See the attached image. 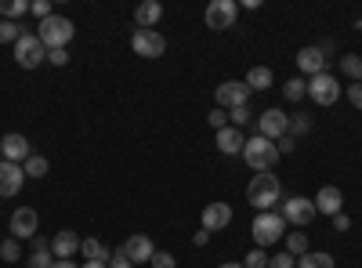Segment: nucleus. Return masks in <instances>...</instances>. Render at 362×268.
<instances>
[{
  "label": "nucleus",
  "mask_w": 362,
  "mask_h": 268,
  "mask_svg": "<svg viewBox=\"0 0 362 268\" xmlns=\"http://www.w3.org/2000/svg\"><path fill=\"white\" fill-rule=\"evenodd\" d=\"M247 199L257 206V214L261 211H272L276 203H283V185H279V177L276 174H254V182H250V189H247Z\"/></svg>",
  "instance_id": "1"
},
{
  "label": "nucleus",
  "mask_w": 362,
  "mask_h": 268,
  "mask_svg": "<svg viewBox=\"0 0 362 268\" xmlns=\"http://www.w3.org/2000/svg\"><path fill=\"white\" fill-rule=\"evenodd\" d=\"M243 160H247L250 170L268 174L272 167L279 163V148H276V141H268V138L254 134V138H247V145H243Z\"/></svg>",
  "instance_id": "2"
},
{
  "label": "nucleus",
  "mask_w": 362,
  "mask_h": 268,
  "mask_svg": "<svg viewBox=\"0 0 362 268\" xmlns=\"http://www.w3.org/2000/svg\"><path fill=\"white\" fill-rule=\"evenodd\" d=\"M73 22L66 18V15H51V18H44L40 25H37V37H40V44L47 47V51H58V47H69V40H73Z\"/></svg>",
  "instance_id": "3"
},
{
  "label": "nucleus",
  "mask_w": 362,
  "mask_h": 268,
  "mask_svg": "<svg viewBox=\"0 0 362 268\" xmlns=\"http://www.w3.org/2000/svg\"><path fill=\"white\" fill-rule=\"evenodd\" d=\"M283 232H286V218L276 214V211H261V214L254 218V243H257L261 250L272 247V243H279Z\"/></svg>",
  "instance_id": "4"
},
{
  "label": "nucleus",
  "mask_w": 362,
  "mask_h": 268,
  "mask_svg": "<svg viewBox=\"0 0 362 268\" xmlns=\"http://www.w3.org/2000/svg\"><path fill=\"white\" fill-rule=\"evenodd\" d=\"M15 62H18L22 69H37L40 62H47V47L40 44L37 33H25V37L15 44Z\"/></svg>",
  "instance_id": "5"
},
{
  "label": "nucleus",
  "mask_w": 362,
  "mask_h": 268,
  "mask_svg": "<svg viewBox=\"0 0 362 268\" xmlns=\"http://www.w3.org/2000/svg\"><path fill=\"white\" fill-rule=\"evenodd\" d=\"M283 218H286V225H312L315 221V203L308 199V196H290V199H283V211H279Z\"/></svg>",
  "instance_id": "6"
},
{
  "label": "nucleus",
  "mask_w": 362,
  "mask_h": 268,
  "mask_svg": "<svg viewBox=\"0 0 362 268\" xmlns=\"http://www.w3.org/2000/svg\"><path fill=\"white\" fill-rule=\"evenodd\" d=\"M203 18H206V29H232L239 18V4L235 0H210Z\"/></svg>",
  "instance_id": "7"
},
{
  "label": "nucleus",
  "mask_w": 362,
  "mask_h": 268,
  "mask_svg": "<svg viewBox=\"0 0 362 268\" xmlns=\"http://www.w3.org/2000/svg\"><path fill=\"white\" fill-rule=\"evenodd\" d=\"M131 47H134V54H138V58H163L167 40L156 33V29H134Z\"/></svg>",
  "instance_id": "8"
},
{
  "label": "nucleus",
  "mask_w": 362,
  "mask_h": 268,
  "mask_svg": "<svg viewBox=\"0 0 362 268\" xmlns=\"http://www.w3.org/2000/svg\"><path fill=\"white\" fill-rule=\"evenodd\" d=\"M286 131H290V116H286L283 109H264V112L257 116V134H261V138L279 141Z\"/></svg>",
  "instance_id": "9"
},
{
  "label": "nucleus",
  "mask_w": 362,
  "mask_h": 268,
  "mask_svg": "<svg viewBox=\"0 0 362 268\" xmlns=\"http://www.w3.org/2000/svg\"><path fill=\"white\" fill-rule=\"evenodd\" d=\"M308 98H312L315 105H334V102L341 98V83L329 76V73H319V76L308 80Z\"/></svg>",
  "instance_id": "10"
},
{
  "label": "nucleus",
  "mask_w": 362,
  "mask_h": 268,
  "mask_svg": "<svg viewBox=\"0 0 362 268\" xmlns=\"http://www.w3.org/2000/svg\"><path fill=\"white\" fill-rule=\"evenodd\" d=\"M247 98H250L247 80H225V83L218 87V91H214L218 109H239V105H247Z\"/></svg>",
  "instance_id": "11"
},
{
  "label": "nucleus",
  "mask_w": 362,
  "mask_h": 268,
  "mask_svg": "<svg viewBox=\"0 0 362 268\" xmlns=\"http://www.w3.org/2000/svg\"><path fill=\"white\" fill-rule=\"evenodd\" d=\"M37 228H40V218H37L33 206H18V211L11 214V235H15L18 243L22 240H33Z\"/></svg>",
  "instance_id": "12"
},
{
  "label": "nucleus",
  "mask_w": 362,
  "mask_h": 268,
  "mask_svg": "<svg viewBox=\"0 0 362 268\" xmlns=\"http://www.w3.org/2000/svg\"><path fill=\"white\" fill-rule=\"evenodd\" d=\"M22 182H25V170L18 163L0 160V199H4V196H18Z\"/></svg>",
  "instance_id": "13"
},
{
  "label": "nucleus",
  "mask_w": 362,
  "mask_h": 268,
  "mask_svg": "<svg viewBox=\"0 0 362 268\" xmlns=\"http://www.w3.org/2000/svg\"><path fill=\"white\" fill-rule=\"evenodd\" d=\"M0 153H4V160L8 163H25L29 156H33V153H29V141H25V134H4V141H0Z\"/></svg>",
  "instance_id": "14"
},
{
  "label": "nucleus",
  "mask_w": 362,
  "mask_h": 268,
  "mask_svg": "<svg viewBox=\"0 0 362 268\" xmlns=\"http://www.w3.org/2000/svg\"><path fill=\"white\" fill-rule=\"evenodd\" d=\"M312 203H315L319 214H329V218H334V214H341V206H344V192H341L337 185H322L319 196H315Z\"/></svg>",
  "instance_id": "15"
},
{
  "label": "nucleus",
  "mask_w": 362,
  "mask_h": 268,
  "mask_svg": "<svg viewBox=\"0 0 362 268\" xmlns=\"http://www.w3.org/2000/svg\"><path fill=\"white\" fill-rule=\"evenodd\" d=\"M80 235L73 232V228H62V232H58L54 235V240H51V254H54V261H69L76 250H80Z\"/></svg>",
  "instance_id": "16"
},
{
  "label": "nucleus",
  "mask_w": 362,
  "mask_h": 268,
  "mask_svg": "<svg viewBox=\"0 0 362 268\" xmlns=\"http://www.w3.org/2000/svg\"><path fill=\"white\" fill-rule=\"evenodd\" d=\"M297 69L308 73V76L326 73V54H322V47H300V51H297Z\"/></svg>",
  "instance_id": "17"
},
{
  "label": "nucleus",
  "mask_w": 362,
  "mask_h": 268,
  "mask_svg": "<svg viewBox=\"0 0 362 268\" xmlns=\"http://www.w3.org/2000/svg\"><path fill=\"white\" fill-rule=\"evenodd\" d=\"M228 225H232V206L228 203H210L203 211V228L206 232H221Z\"/></svg>",
  "instance_id": "18"
},
{
  "label": "nucleus",
  "mask_w": 362,
  "mask_h": 268,
  "mask_svg": "<svg viewBox=\"0 0 362 268\" xmlns=\"http://www.w3.org/2000/svg\"><path fill=\"white\" fill-rule=\"evenodd\" d=\"M124 254H127V261H131V264H138V261H153V254H156V250H153V240L138 232V235H131V240L124 243Z\"/></svg>",
  "instance_id": "19"
},
{
  "label": "nucleus",
  "mask_w": 362,
  "mask_h": 268,
  "mask_svg": "<svg viewBox=\"0 0 362 268\" xmlns=\"http://www.w3.org/2000/svg\"><path fill=\"white\" fill-rule=\"evenodd\" d=\"M243 145H247V138H243V131H239V127H221L218 131V148H221V153L225 156H239V153H243Z\"/></svg>",
  "instance_id": "20"
},
{
  "label": "nucleus",
  "mask_w": 362,
  "mask_h": 268,
  "mask_svg": "<svg viewBox=\"0 0 362 268\" xmlns=\"http://www.w3.org/2000/svg\"><path fill=\"white\" fill-rule=\"evenodd\" d=\"M160 18H163V4H160V0H145V4H138V11H134L138 29H156Z\"/></svg>",
  "instance_id": "21"
},
{
  "label": "nucleus",
  "mask_w": 362,
  "mask_h": 268,
  "mask_svg": "<svg viewBox=\"0 0 362 268\" xmlns=\"http://www.w3.org/2000/svg\"><path fill=\"white\" fill-rule=\"evenodd\" d=\"M80 254H83L87 261H102V264H109V257H112V250H109L105 243H98V240H83V243H80Z\"/></svg>",
  "instance_id": "22"
},
{
  "label": "nucleus",
  "mask_w": 362,
  "mask_h": 268,
  "mask_svg": "<svg viewBox=\"0 0 362 268\" xmlns=\"http://www.w3.org/2000/svg\"><path fill=\"white\" fill-rule=\"evenodd\" d=\"M247 87H250V91H268V87H272V69L268 66H254L247 73Z\"/></svg>",
  "instance_id": "23"
},
{
  "label": "nucleus",
  "mask_w": 362,
  "mask_h": 268,
  "mask_svg": "<svg viewBox=\"0 0 362 268\" xmlns=\"http://www.w3.org/2000/svg\"><path fill=\"white\" fill-rule=\"evenodd\" d=\"M22 37H25V29H22L18 22H11V18H0V44H11V47H15Z\"/></svg>",
  "instance_id": "24"
},
{
  "label": "nucleus",
  "mask_w": 362,
  "mask_h": 268,
  "mask_svg": "<svg viewBox=\"0 0 362 268\" xmlns=\"http://www.w3.org/2000/svg\"><path fill=\"white\" fill-rule=\"evenodd\" d=\"M305 95H308V80H300V76L286 80V87H283V98H286V102H300Z\"/></svg>",
  "instance_id": "25"
},
{
  "label": "nucleus",
  "mask_w": 362,
  "mask_h": 268,
  "mask_svg": "<svg viewBox=\"0 0 362 268\" xmlns=\"http://www.w3.org/2000/svg\"><path fill=\"white\" fill-rule=\"evenodd\" d=\"M341 69H344V76H348L351 83H362V58H358V54H344V58H341Z\"/></svg>",
  "instance_id": "26"
},
{
  "label": "nucleus",
  "mask_w": 362,
  "mask_h": 268,
  "mask_svg": "<svg viewBox=\"0 0 362 268\" xmlns=\"http://www.w3.org/2000/svg\"><path fill=\"white\" fill-rule=\"evenodd\" d=\"M297 268H334V257H329V254H315V250H308L305 257H297Z\"/></svg>",
  "instance_id": "27"
},
{
  "label": "nucleus",
  "mask_w": 362,
  "mask_h": 268,
  "mask_svg": "<svg viewBox=\"0 0 362 268\" xmlns=\"http://www.w3.org/2000/svg\"><path fill=\"white\" fill-rule=\"evenodd\" d=\"M286 254L305 257V254H308V235H305V232H290V235H286Z\"/></svg>",
  "instance_id": "28"
},
{
  "label": "nucleus",
  "mask_w": 362,
  "mask_h": 268,
  "mask_svg": "<svg viewBox=\"0 0 362 268\" xmlns=\"http://www.w3.org/2000/svg\"><path fill=\"white\" fill-rule=\"evenodd\" d=\"M22 170H25V177H44V174L51 170V163H47L44 156H37V153H33V156H29V160L22 163Z\"/></svg>",
  "instance_id": "29"
},
{
  "label": "nucleus",
  "mask_w": 362,
  "mask_h": 268,
  "mask_svg": "<svg viewBox=\"0 0 362 268\" xmlns=\"http://www.w3.org/2000/svg\"><path fill=\"white\" fill-rule=\"evenodd\" d=\"M29 11V4H25V0H0V15H4V18H18V15H25Z\"/></svg>",
  "instance_id": "30"
},
{
  "label": "nucleus",
  "mask_w": 362,
  "mask_h": 268,
  "mask_svg": "<svg viewBox=\"0 0 362 268\" xmlns=\"http://www.w3.org/2000/svg\"><path fill=\"white\" fill-rule=\"evenodd\" d=\"M0 257H4L8 264H15V261L22 257V243L15 240V235H11V240H4V243H0Z\"/></svg>",
  "instance_id": "31"
},
{
  "label": "nucleus",
  "mask_w": 362,
  "mask_h": 268,
  "mask_svg": "<svg viewBox=\"0 0 362 268\" xmlns=\"http://www.w3.org/2000/svg\"><path fill=\"white\" fill-rule=\"evenodd\" d=\"M25 264H29V268H54V254H51V250H33Z\"/></svg>",
  "instance_id": "32"
},
{
  "label": "nucleus",
  "mask_w": 362,
  "mask_h": 268,
  "mask_svg": "<svg viewBox=\"0 0 362 268\" xmlns=\"http://www.w3.org/2000/svg\"><path fill=\"white\" fill-rule=\"evenodd\" d=\"M308 131H312V120H308V116H300V112H297V116H290V131H286L290 138H297V134H308Z\"/></svg>",
  "instance_id": "33"
},
{
  "label": "nucleus",
  "mask_w": 362,
  "mask_h": 268,
  "mask_svg": "<svg viewBox=\"0 0 362 268\" xmlns=\"http://www.w3.org/2000/svg\"><path fill=\"white\" fill-rule=\"evenodd\" d=\"M228 120H232V127H243V124H250V105L228 109Z\"/></svg>",
  "instance_id": "34"
},
{
  "label": "nucleus",
  "mask_w": 362,
  "mask_h": 268,
  "mask_svg": "<svg viewBox=\"0 0 362 268\" xmlns=\"http://www.w3.org/2000/svg\"><path fill=\"white\" fill-rule=\"evenodd\" d=\"M243 268H268V254L257 247V250H250L247 254V261H243Z\"/></svg>",
  "instance_id": "35"
},
{
  "label": "nucleus",
  "mask_w": 362,
  "mask_h": 268,
  "mask_svg": "<svg viewBox=\"0 0 362 268\" xmlns=\"http://www.w3.org/2000/svg\"><path fill=\"white\" fill-rule=\"evenodd\" d=\"M206 120H210V127H214V131H221V127H228V112L225 109H210V116H206Z\"/></svg>",
  "instance_id": "36"
},
{
  "label": "nucleus",
  "mask_w": 362,
  "mask_h": 268,
  "mask_svg": "<svg viewBox=\"0 0 362 268\" xmlns=\"http://www.w3.org/2000/svg\"><path fill=\"white\" fill-rule=\"evenodd\" d=\"M268 268H297V261H293V254H272Z\"/></svg>",
  "instance_id": "37"
},
{
  "label": "nucleus",
  "mask_w": 362,
  "mask_h": 268,
  "mask_svg": "<svg viewBox=\"0 0 362 268\" xmlns=\"http://www.w3.org/2000/svg\"><path fill=\"white\" fill-rule=\"evenodd\" d=\"M148 264H153V268H177V264H174V254H167V250H156Z\"/></svg>",
  "instance_id": "38"
},
{
  "label": "nucleus",
  "mask_w": 362,
  "mask_h": 268,
  "mask_svg": "<svg viewBox=\"0 0 362 268\" xmlns=\"http://www.w3.org/2000/svg\"><path fill=\"white\" fill-rule=\"evenodd\" d=\"M109 268H134V264L127 261V254H124V247H119V250H112V257H109Z\"/></svg>",
  "instance_id": "39"
},
{
  "label": "nucleus",
  "mask_w": 362,
  "mask_h": 268,
  "mask_svg": "<svg viewBox=\"0 0 362 268\" xmlns=\"http://www.w3.org/2000/svg\"><path fill=\"white\" fill-rule=\"evenodd\" d=\"M29 11H33V15H37V18H40V22H44V18H51V15H54V11H51V4H47V0H37V4H29Z\"/></svg>",
  "instance_id": "40"
},
{
  "label": "nucleus",
  "mask_w": 362,
  "mask_h": 268,
  "mask_svg": "<svg viewBox=\"0 0 362 268\" xmlns=\"http://www.w3.org/2000/svg\"><path fill=\"white\" fill-rule=\"evenodd\" d=\"M47 62H51V66H66V62H69V51H66V47L47 51Z\"/></svg>",
  "instance_id": "41"
},
{
  "label": "nucleus",
  "mask_w": 362,
  "mask_h": 268,
  "mask_svg": "<svg viewBox=\"0 0 362 268\" xmlns=\"http://www.w3.org/2000/svg\"><path fill=\"white\" fill-rule=\"evenodd\" d=\"M276 148H279V156H283V153H293V148H297V138H290V134H283V138L276 141Z\"/></svg>",
  "instance_id": "42"
},
{
  "label": "nucleus",
  "mask_w": 362,
  "mask_h": 268,
  "mask_svg": "<svg viewBox=\"0 0 362 268\" xmlns=\"http://www.w3.org/2000/svg\"><path fill=\"white\" fill-rule=\"evenodd\" d=\"M348 102H351L355 109H362V83H351V87H348Z\"/></svg>",
  "instance_id": "43"
},
{
  "label": "nucleus",
  "mask_w": 362,
  "mask_h": 268,
  "mask_svg": "<svg viewBox=\"0 0 362 268\" xmlns=\"http://www.w3.org/2000/svg\"><path fill=\"white\" fill-rule=\"evenodd\" d=\"M334 228H337V232H348V228H351V218H348L344 211H341V214H334Z\"/></svg>",
  "instance_id": "44"
},
{
  "label": "nucleus",
  "mask_w": 362,
  "mask_h": 268,
  "mask_svg": "<svg viewBox=\"0 0 362 268\" xmlns=\"http://www.w3.org/2000/svg\"><path fill=\"white\" fill-rule=\"evenodd\" d=\"M206 235H210L206 228H203V232H196V235H192V243H196V247H203V243H206Z\"/></svg>",
  "instance_id": "45"
},
{
  "label": "nucleus",
  "mask_w": 362,
  "mask_h": 268,
  "mask_svg": "<svg viewBox=\"0 0 362 268\" xmlns=\"http://www.w3.org/2000/svg\"><path fill=\"white\" fill-rule=\"evenodd\" d=\"M54 268H76L73 261H54Z\"/></svg>",
  "instance_id": "46"
},
{
  "label": "nucleus",
  "mask_w": 362,
  "mask_h": 268,
  "mask_svg": "<svg viewBox=\"0 0 362 268\" xmlns=\"http://www.w3.org/2000/svg\"><path fill=\"white\" fill-rule=\"evenodd\" d=\"M83 268H109V264H102V261H87Z\"/></svg>",
  "instance_id": "47"
},
{
  "label": "nucleus",
  "mask_w": 362,
  "mask_h": 268,
  "mask_svg": "<svg viewBox=\"0 0 362 268\" xmlns=\"http://www.w3.org/2000/svg\"><path fill=\"white\" fill-rule=\"evenodd\" d=\"M218 268H243V264H239V261H225V264H218Z\"/></svg>",
  "instance_id": "48"
}]
</instances>
